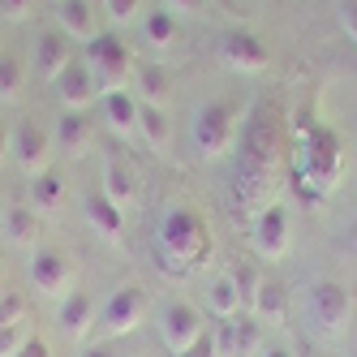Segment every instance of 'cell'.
Returning <instances> with one entry per match:
<instances>
[{"label": "cell", "instance_id": "cell-1", "mask_svg": "<svg viewBox=\"0 0 357 357\" xmlns=\"http://www.w3.org/2000/svg\"><path fill=\"white\" fill-rule=\"evenodd\" d=\"M280 168H284V121H280V108L271 104H259L245 125V138H241V155H237V198L254 202L263 198Z\"/></svg>", "mask_w": 357, "mask_h": 357}, {"label": "cell", "instance_id": "cell-2", "mask_svg": "<svg viewBox=\"0 0 357 357\" xmlns=\"http://www.w3.org/2000/svg\"><path fill=\"white\" fill-rule=\"evenodd\" d=\"M211 259V228L198 211L172 207L160 220V267L168 275H190Z\"/></svg>", "mask_w": 357, "mask_h": 357}, {"label": "cell", "instance_id": "cell-3", "mask_svg": "<svg viewBox=\"0 0 357 357\" xmlns=\"http://www.w3.org/2000/svg\"><path fill=\"white\" fill-rule=\"evenodd\" d=\"M194 151L202 160H220L233 151L237 142V104H228V99H215V104H202L198 116H194Z\"/></svg>", "mask_w": 357, "mask_h": 357}, {"label": "cell", "instance_id": "cell-4", "mask_svg": "<svg viewBox=\"0 0 357 357\" xmlns=\"http://www.w3.org/2000/svg\"><path fill=\"white\" fill-rule=\"evenodd\" d=\"M353 323V293L340 280H319L310 289V327L323 340H340Z\"/></svg>", "mask_w": 357, "mask_h": 357}, {"label": "cell", "instance_id": "cell-5", "mask_svg": "<svg viewBox=\"0 0 357 357\" xmlns=\"http://www.w3.org/2000/svg\"><path fill=\"white\" fill-rule=\"evenodd\" d=\"M82 61L91 65L99 91H121L125 82H130V73H134V56H130V47H125V39H116V31L95 35L86 43V56Z\"/></svg>", "mask_w": 357, "mask_h": 357}, {"label": "cell", "instance_id": "cell-6", "mask_svg": "<svg viewBox=\"0 0 357 357\" xmlns=\"http://www.w3.org/2000/svg\"><path fill=\"white\" fill-rule=\"evenodd\" d=\"M305 176H310L314 190H336L340 176H344V146H340V134L331 125H319L305 142Z\"/></svg>", "mask_w": 357, "mask_h": 357}, {"label": "cell", "instance_id": "cell-7", "mask_svg": "<svg viewBox=\"0 0 357 357\" xmlns=\"http://www.w3.org/2000/svg\"><path fill=\"white\" fill-rule=\"evenodd\" d=\"M31 289H39L43 297H69V289H73V259L65 250H56V245H39L35 254H31Z\"/></svg>", "mask_w": 357, "mask_h": 357}, {"label": "cell", "instance_id": "cell-8", "mask_svg": "<svg viewBox=\"0 0 357 357\" xmlns=\"http://www.w3.org/2000/svg\"><path fill=\"white\" fill-rule=\"evenodd\" d=\"M293 241V215L284 202H267L254 220V245H259L263 259H284Z\"/></svg>", "mask_w": 357, "mask_h": 357}, {"label": "cell", "instance_id": "cell-9", "mask_svg": "<svg viewBox=\"0 0 357 357\" xmlns=\"http://www.w3.org/2000/svg\"><path fill=\"white\" fill-rule=\"evenodd\" d=\"M142 319H146V293L138 284L116 289L104 301V310H99V323H104V331H112V336H130Z\"/></svg>", "mask_w": 357, "mask_h": 357}, {"label": "cell", "instance_id": "cell-10", "mask_svg": "<svg viewBox=\"0 0 357 357\" xmlns=\"http://www.w3.org/2000/svg\"><path fill=\"white\" fill-rule=\"evenodd\" d=\"M52 138H47L43 125H35L31 116L26 121H17V130H13V151H17V164L26 168L31 176L47 172V160H52Z\"/></svg>", "mask_w": 357, "mask_h": 357}, {"label": "cell", "instance_id": "cell-11", "mask_svg": "<svg viewBox=\"0 0 357 357\" xmlns=\"http://www.w3.org/2000/svg\"><path fill=\"white\" fill-rule=\"evenodd\" d=\"M220 56L233 65L237 73H263L267 69V47H263V39L254 35V31H228L224 39H220Z\"/></svg>", "mask_w": 357, "mask_h": 357}, {"label": "cell", "instance_id": "cell-12", "mask_svg": "<svg viewBox=\"0 0 357 357\" xmlns=\"http://www.w3.org/2000/svg\"><path fill=\"white\" fill-rule=\"evenodd\" d=\"M56 91H61V104H65V112H86V104H91V99L99 95V82H95L91 65L73 56V61L65 65V73L56 78Z\"/></svg>", "mask_w": 357, "mask_h": 357}, {"label": "cell", "instance_id": "cell-13", "mask_svg": "<svg viewBox=\"0 0 357 357\" xmlns=\"http://www.w3.org/2000/svg\"><path fill=\"white\" fill-rule=\"evenodd\" d=\"M164 344L172 349V353H185L198 336H202V314L194 310L190 301H172L168 310H164Z\"/></svg>", "mask_w": 357, "mask_h": 357}, {"label": "cell", "instance_id": "cell-14", "mask_svg": "<svg viewBox=\"0 0 357 357\" xmlns=\"http://www.w3.org/2000/svg\"><path fill=\"white\" fill-rule=\"evenodd\" d=\"M82 211H86V220H91V228H95L99 237L121 241V233H125V207H116L104 190L86 194V198H82Z\"/></svg>", "mask_w": 357, "mask_h": 357}, {"label": "cell", "instance_id": "cell-15", "mask_svg": "<svg viewBox=\"0 0 357 357\" xmlns=\"http://www.w3.org/2000/svg\"><path fill=\"white\" fill-rule=\"evenodd\" d=\"M69 61H73V47H69V35L65 31H43L35 39V69L43 73V78L56 82Z\"/></svg>", "mask_w": 357, "mask_h": 357}, {"label": "cell", "instance_id": "cell-16", "mask_svg": "<svg viewBox=\"0 0 357 357\" xmlns=\"http://www.w3.org/2000/svg\"><path fill=\"white\" fill-rule=\"evenodd\" d=\"M95 323H99V305H95L91 293H69L61 301V331L69 340H82Z\"/></svg>", "mask_w": 357, "mask_h": 357}, {"label": "cell", "instance_id": "cell-17", "mask_svg": "<svg viewBox=\"0 0 357 357\" xmlns=\"http://www.w3.org/2000/svg\"><path fill=\"white\" fill-rule=\"evenodd\" d=\"M138 95L130 86H121V91H104V121H108V130L112 134H134L138 130Z\"/></svg>", "mask_w": 357, "mask_h": 357}, {"label": "cell", "instance_id": "cell-18", "mask_svg": "<svg viewBox=\"0 0 357 357\" xmlns=\"http://www.w3.org/2000/svg\"><path fill=\"white\" fill-rule=\"evenodd\" d=\"M56 17H61V31L69 39H78V43H91L99 31H95V13L86 0H61L56 5Z\"/></svg>", "mask_w": 357, "mask_h": 357}, {"label": "cell", "instance_id": "cell-19", "mask_svg": "<svg viewBox=\"0 0 357 357\" xmlns=\"http://www.w3.org/2000/svg\"><path fill=\"white\" fill-rule=\"evenodd\" d=\"M5 237L13 245H22V250H39V211L31 207V202H26V207H9Z\"/></svg>", "mask_w": 357, "mask_h": 357}, {"label": "cell", "instance_id": "cell-20", "mask_svg": "<svg viewBox=\"0 0 357 357\" xmlns=\"http://www.w3.org/2000/svg\"><path fill=\"white\" fill-rule=\"evenodd\" d=\"M61 198H65V176H61L56 168H47V172L31 176V207H35L39 215L56 211V207H61Z\"/></svg>", "mask_w": 357, "mask_h": 357}, {"label": "cell", "instance_id": "cell-21", "mask_svg": "<svg viewBox=\"0 0 357 357\" xmlns=\"http://www.w3.org/2000/svg\"><path fill=\"white\" fill-rule=\"evenodd\" d=\"M91 146V125L82 112H65L61 125H56V151L61 155H82Z\"/></svg>", "mask_w": 357, "mask_h": 357}, {"label": "cell", "instance_id": "cell-22", "mask_svg": "<svg viewBox=\"0 0 357 357\" xmlns=\"http://www.w3.org/2000/svg\"><path fill=\"white\" fill-rule=\"evenodd\" d=\"M250 314L259 323H284V289L275 280H259V293H254Z\"/></svg>", "mask_w": 357, "mask_h": 357}, {"label": "cell", "instance_id": "cell-23", "mask_svg": "<svg viewBox=\"0 0 357 357\" xmlns=\"http://www.w3.org/2000/svg\"><path fill=\"white\" fill-rule=\"evenodd\" d=\"M138 73V104H155V108H164L168 104V73L160 69V65H138L134 69Z\"/></svg>", "mask_w": 357, "mask_h": 357}, {"label": "cell", "instance_id": "cell-24", "mask_svg": "<svg viewBox=\"0 0 357 357\" xmlns=\"http://www.w3.org/2000/svg\"><path fill=\"white\" fill-rule=\"evenodd\" d=\"M138 134L151 142V146H168V138H172V121H168V112L164 108H155V104H142L138 108Z\"/></svg>", "mask_w": 357, "mask_h": 357}, {"label": "cell", "instance_id": "cell-25", "mask_svg": "<svg viewBox=\"0 0 357 357\" xmlns=\"http://www.w3.org/2000/svg\"><path fill=\"white\" fill-rule=\"evenodd\" d=\"M104 194L116 202V207H130V202H134V194H138V185H134V172L130 168H125V164H108L104 168Z\"/></svg>", "mask_w": 357, "mask_h": 357}, {"label": "cell", "instance_id": "cell-26", "mask_svg": "<svg viewBox=\"0 0 357 357\" xmlns=\"http://www.w3.org/2000/svg\"><path fill=\"white\" fill-rule=\"evenodd\" d=\"M207 301H211V310L220 314V319H237V310H241V293H237V280L233 275H220L215 284L207 289Z\"/></svg>", "mask_w": 357, "mask_h": 357}, {"label": "cell", "instance_id": "cell-27", "mask_svg": "<svg viewBox=\"0 0 357 357\" xmlns=\"http://www.w3.org/2000/svg\"><path fill=\"white\" fill-rule=\"evenodd\" d=\"M263 349V336H259V319H233V353L228 357H254Z\"/></svg>", "mask_w": 357, "mask_h": 357}, {"label": "cell", "instance_id": "cell-28", "mask_svg": "<svg viewBox=\"0 0 357 357\" xmlns=\"http://www.w3.org/2000/svg\"><path fill=\"white\" fill-rule=\"evenodd\" d=\"M142 31H146V43H151V47H168V43L176 39V17H172L168 9H155V13L146 17Z\"/></svg>", "mask_w": 357, "mask_h": 357}, {"label": "cell", "instance_id": "cell-29", "mask_svg": "<svg viewBox=\"0 0 357 357\" xmlns=\"http://www.w3.org/2000/svg\"><path fill=\"white\" fill-rule=\"evenodd\" d=\"M22 78H26V65L13 52H0V99H13L22 91Z\"/></svg>", "mask_w": 357, "mask_h": 357}, {"label": "cell", "instance_id": "cell-30", "mask_svg": "<svg viewBox=\"0 0 357 357\" xmlns=\"http://www.w3.org/2000/svg\"><path fill=\"white\" fill-rule=\"evenodd\" d=\"M26 340V323H0V357H17Z\"/></svg>", "mask_w": 357, "mask_h": 357}, {"label": "cell", "instance_id": "cell-31", "mask_svg": "<svg viewBox=\"0 0 357 357\" xmlns=\"http://www.w3.org/2000/svg\"><path fill=\"white\" fill-rule=\"evenodd\" d=\"M22 319H26V297L5 289L0 293V323H22Z\"/></svg>", "mask_w": 357, "mask_h": 357}, {"label": "cell", "instance_id": "cell-32", "mask_svg": "<svg viewBox=\"0 0 357 357\" xmlns=\"http://www.w3.org/2000/svg\"><path fill=\"white\" fill-rule=\"evenodd\" d=\"M233 280H237L241 301H245V305H254V293H259V275H254V267H250V263H241V267L233 271Z\"/></svg>", "mask_w": 357, "mask_h": 357}, {"label": "cell", "instance_id": "cell-33", "mask_svg": "<svg viewBox=\"0 0 357 357\" xmlns=\"http://www.w3.org/2000/svg\"><path fill=\"white\" fill-rule=\"evenodd\" d=\"M138 5H142V0H104V9H108V17L116 22V26H125V22L138 13Z\"/></svg>", "mask_w": 357, "mask_h": 357}, {"label": "cell", "instance_id": "cell-34", "mask_svg": "<svg viewBox=\"0 0 357 357\" xmlns=\"http://www.w3.org/2000/svg\"><path fill=\"white\" fill-rule=\"evenodd\" d=\"M35 9V0H0V17H9V22H26Z\"/></svg>", "mask_w": 357, "mask_h": 357}, {"label": "cell", "instance_id": "cell-35", "mask_svg": "<svg viewBox=\"0 0 357 357\" xmlns=\"http://www.w3.org/2000/svg\"><path fill=\"white\" fill-rule=\"evenodd\" d=\"M340 26H344V35L357 43V0H340Z\"/></svg>", "mask_w": 357, "mask_h": 357}, {"label": "cell", "instance_id": "cell-36", "mask_svg": "<svg viewBox=\"0 0 357 357\" xmlns=\"http://www.w3.org/2000/svg\"><path fill=\"white\" fill-rule=\"evenodd\" d=\"M176 357H215V336H207V331H202V336H198L185 353H176Z\"/></svg>", "mask_w": 357, "mask_h": 357}, {"label": "cell", "instance_id": "cell-37", "mask_svg": "<svg viewBox=\"0 0 357 357\" xmlns=\"http://www.w3.org/2000/svg\"><path fill=\"white\" fill-rule=\"evenodd\" d=\"M17 357H52V349H47V340H39V336H31L26 344H22V353Z\"/></svg>", "mask_w": 357, "mask_h": 357}, {"label": "cell", "instance_id": "cell-38", "mask_svg": "<svg viewBox=\"0 0 357 357\" xmlns=\"http://www.w3.org/2000/svg\"><path fill=\"white\" fill-rule=\"evenodd\" d=\"M168 9H185V13H202L207 0H168Z\"/></svg>", "mask_w": 357, "mask_h": 357}, {"label": "cell", "instance_id": "cell-39", "mask_svg": "<svg viewBox=\"0 0 357 357\" xmlns=\"http://www.w3.org/2000/svg\"><path fill=\"white\" fill-rule=\"evenodd\" d=\"M82 357H125V353H121L116 344H95V349H86Z\"/></svg>", "mask_w": 357, "mask_h": 357}, {"label": "cell", "instance_id": "cell-40", "mask_svg": "<svg viewBox=\"0 0 357 357\" xmlns=\"http://www.w3.org/2000/svg\"><path fill=\"white\" fill-rule=\"evenodd\" d=\"M263 357H297V353H293L289 344H267V349H263Z\"/></svg>", "mask_w": 357, "mask_h": 357}, {"label": "cell", "instance_id": "cell-41", "mask_svg": "<svg viewBox=\"0 0 357 357\" xmlns=\"http://www.w3.org/2000/svg\"><path fill=\"white\" fill-rule=\"evenodd\" d=\"M5 151H9V125L0 121V160H5Z\"/></svg>", "mask_w": 357, "mask_h": 357}, {"label": "cell", "instance_id": "cell-42", "mask_svg": "<svg viewBox=\"0 0 357 357\" xmlns=\"http://www.w3.org/2000/svg\"><path fill=\"white\" fill-rule=\"evenodd\" d=\"M0 293H5V271H0Z\"/></svg>", "mask_w": 357, "mask_h": 357}, {"label": "cell", "instance_id": "cell-43", "mask_svg": "<svg viewBox=\"0 0 357 357\" xmlns=\"http://www.w3.org/2000/svg\"><path fill=\"white\" fill-rule=\"evenodd\" d=\"M56 5H61V0H56Z\"/></svg>", "mask_w": 357, "mask_h": 357}]
</instances>
